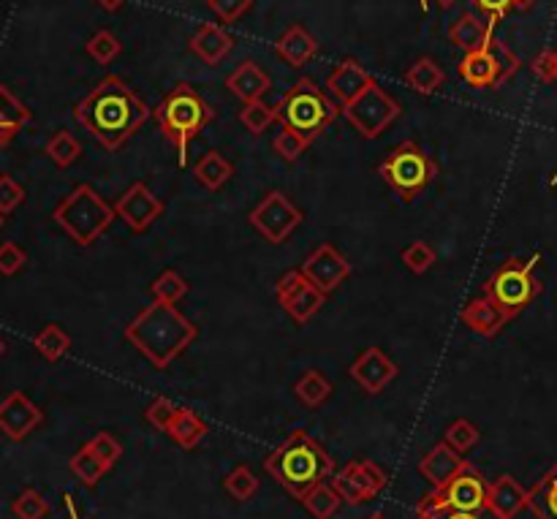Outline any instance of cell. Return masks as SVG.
<instances>
[{
  "mask_svg": "<svg viewBox=\"0 0 557 519\" xmlns=\"http://www.w3.org/2000/svg\"><path fill=\"white\" fill-rule=\"evenodd\" d=\"M77 123L98 145L115 153L150 120V106L120 77L101 79L77 104Z\"/></svg>",
  "mask_w": 557,
  "mask_h": 519,
  "instance_id": "cell-1",
  "label": "cell"
},
{
  "mask_svg": "<svg viewBox=\"0 0 557 519\" xmlns=\"http://www.w3.org/2000/svg\"><path fill=\"white\" fill-rule=\"evenodd\" d=\"M196 335V324L188 321L177 305H166L158 299L125 327V340L158 370H166L177 356H183Z\"/></svg>",
  "mask_w": 557,
  "mask_h": 519,
  "instance_id": "cell-2",
  "label": "cell"
},
{
  "mask_svg": "<svg viewBox=\"0 0 557 519\" xmlns=\"http://www.w3.org/2000/svg\"><path fill=\"white\" fill-rule=\"evenodd\" d=\"M264 471L278 481L291 498L302 500L305 492L313 490L316 484L332 479V473L337 468L335 460L329 457L327 449L313 435L305 433V430H294L264 460Z\"/></svg>",
  "mask_w": 557,
  "mask_h": 519,
  "instance_id": "cell-3",
  "label": "cell"
},
{
  "mask_svg": "<svg viewBox=\"0 0 557 519\" xmlns=\"http://www.w3.org/2000/svg\"><path fill=\"white\" fill-rule=\"evenodd\" d=\"M153 117L161 125V134L177 147L180 166H185L188 164V147L215 120V109L191 85L180 82L161 98V104L153 109Z\"/></svg>",
  "mask_w": 557,
  "mask_h": 519,
  "instance_id": "cell-4",
  "label": "cell"
},
{
  "mask_svg": "<svg viewBox=\"0 0 557 519\" xmlns=\"http://www.w3.org/2000/svg\"><path fill=\"white\" fill-rule=\"evenodd\" d=\"M52 218L71 240L87 248L104 234L117 218L115 204H109L93 185H77L66 199L55 207Z\"/></svg>",
  "mask_w": 557,
  "mask_h": 519,
  "instance_id": "cell-5",
  "label": "cell"
},
{
  "mask_svg": "<svg viewBox=\"0 0 557 519\" xmlns=\"http://www.w3.org/2000/svg\"><path fill=\"white\" fill-rule=\"evenodd\" d=\"M280 120L286 128H294L302 136H308L310 142L327 131L329 125L335 123L337 115L343 112L337 101L329 96L327 90L313 82V79L302 77L297 85L291 87L278 104Z\"/></svg>",
  "mask_w": 557,
  "mask_h": 519,
  "instance_id": "cell-6",
  "label": "cell"
},
{
  "mask_svg": "<svg viewBox=\"0 0 557 519\" xmlns=\"http://www.w3.org/2000/svg\"><path fill=\"white\" fill-rule=\"evenodd\" d=\"M536 267L538 256L503 261L498 270L487 278V283H484V294L500 310H506L509 318H517L528 305H533V299L544 289V283L536 275Z\"/></svg>",
  "mask_w": 557,
  "mask_h": 519,
  "instance_id": "cell-7",
  "label": "cell"
},
{
  "mask_svg": "<svg viewBox=\"0 0 557 519\" xmlns=\"http://www.w3.org/2000/svg\"><path fill=\"white\" fill-rule=\"evenodd\" d=\"M378 174L389 188H392L397 196H403L405 202L416 199L419 193L433 183L435 174H438V166L430 155L424 153L422 145L416 142H403L397 145L392 153L386 155L381 166H378Z\"/></svg>",
  "mask_w": 557,
  "mask_h": 519,
  "instance_id": "cell-8",
  "label": "cell"
},
{
  "mask_svg": "<svg viewBox=\"0 0 557 519\" xmlns=\"http://www.w3.org/2000/svg\"><path fill=\"white\" fill-rule=\"evenodd\" d=\"M343 115L359 136L365 139H378L389 131V125L403 115V106L397 98H392L381 85H373L367 93L356 98L354 104L343 106Z\"/></svg>",
  "mask_w": 557,
  "mask_h": 519,
  "instance_id": "cell-9",
  "label": "cell"
},
{
  "mask_svg": "<svg viewBox=\"0 0 557 519\" xmlns=\"http://www.w3.org/2000/svg\"><path fill=\"white\" fill-rule=\"evenodd\" d=\"M487 498H490V481L468 462L465 471L457 473L443 490L427 492L419 503V509L479 511L487 509Z\"/></svg>",
  "mask_w": 557,
  "mask_h": 519,
  "instance_id": "cell-10",
  "label": "cell"
},
{
  "mask_svg": "<svg viewBox=\"0 0 557 519\" xmlns=\"http://www.w3.org/2000/svg\"><path fill=\"white\" fill-rule=\"evenodd\" d=\"M302 221H305L302 210L280 191H269L248 215L250 226L259 231L269 245H280V242L289 240Z\"/></svg>",
  "mask_w": 557,
  "mask_h": 519,
  "instance_id": "cell-11",
  "label": "cell"
},
{
  "mask_svg": "<svg viewBox=\"0 0 557 519\" xmlns=\"http://www.w3.org/2000/svg\"><path fill=\"white\" fill-rule=\"evenodd\" d=\"M275 297H278L280 308L286 310L297 324H308L310 318L327 305L329 294L318 289L316 283H310V278L302 270H289L283 272L275 283Z\"/></svg>",
  "mask_w": 557,
  "mask_h": 519,
  "instance_id": "cell-12",
  "label": "cell"
},
{
  "mask_svg": "<svg viewBox=\"0 0 557 519\" xmlns=\"http://www.w3.org/2000/svg\"><path fill=\"white\" fill-rule=\"evenodd\" d=\"M329 484L343 498L348 506H362L367 500H373L378 492L386 487L384 468L373 460H356L348 462L346 468H337L332 473Z\"/></svg>",
  "mask_w": 557,
  "mask_h": 519,
  "instance_id": "cell-13",
  "label": "cell"
},
{
  "mask_svg": "<svg viewBox=\"0 0 557 519\" xmlns=\"http://www.w3.org/2000/svg\"><path fill=\"white\" fill-rule=\"evenodd\" d=\"M117 218L136 234H142L164 215V202L145 183H134L115 202Z\"/></svg>",
  "mask_w": 557,
  "mask_h": 519,
  "instance_id": "cell-14",
  "label": "cell"
},
{
  "mask_svg": "<svg viewBox=\"0 0 557 519\" xmlns=\"http://www.w3.org/2000/svg\"><path fill=\"white\" fill-rule=\"evenodd\" d=\"M302 272L308 275L310 283H316L318 289L324 294H332L335 289H340L351 275V261L335 248V245H318L308 259L302 261Z\"/></svg>",
  "mask_w": 557,
  "mask_h": 519,
  "instance_id": "cell-15",
  "label": "cell"
},
{
  "mask_svg": "<svg viewBox=\"0 0 557 519\" xmlns=\"http://www.w3.org/2000/svg\"><path fill=\"white\" fill-rule=\"evenodd\" d=\"M348 373H351V378H354L356 384L365 389L367 395H381L386 386L392 384L394 378L400 375V367L394 365L392 359H389L381 348L370 346L351 362Z\"/></svg>",
  "mask_w": 557,
  "mask_h": 519,
  "instance_id": "cell-16",
  "label": "cell"
},
{
  "mask_svg": "<svg viewBox=\"0 0 557 519\" xmlns=\"http://www.w3.org/2000/svg\"><path fill=\"white\" fill-rule=\"evenodd\" d=\"M44 422L41 408L25 392H11L0 403V433L9 441H25Z\"/></svg>",
  "mask_w": 557,
  "mask_h": 519,
  "instance_id": "cell-17",
  "label": "cell"
},
{
  "mask_svg": "<svg viewBox=\"0 0 557 519\" xmlns=\"http://www.w3.org/2000/svg\"><path fill=\"white\" fill-rule=\"evenodd\" d=\"M373 85H378V82H375L356 60H343V63L329 74L327 93L335 98L337 106L343 109V106L354 104L356 98L362 96V93H367Z\"/></svg>",
  "mask_w": 557,
  "mask_h": 519,
  "instance_id": "cell-18",
  "label": "cell"
},
{
  "mask_svg": "<svg viewBox=\"0 0 557 519\" xmlns=\"http://www.w3.org/2000/svg\"><path fill=\"white\" fill-rule=\"evenodd\" d=\"M465 465H468V460H465L460 452H454L449 443L441 441L435 443L433 449L424 454L422 462H419V473H422V479L427 481L433 490H443L457 473L465 471Z\"/></svg>",
  "mask_w": 557,
  "mask_h": 519,
  "instance_id": "cell-19",
  "label": "cell"
},
{
  "mask_svg": "<svg viewBox=\"0 0 557 519\" xmlns=\"http://www.w3.org/2000/svg\"><path fill=\"white\" fill-rule=\"evenodd\" d=\"M462 324L471 329L473 335L479 337H495L500 332V329L509 324L511 318L506 310H500L495 302H492L487 294L484 297H476L471 299L465 308H462L460 313Z\"/></svg>",
  "mask_w": 557,
  "mask_h": 519,
  "instance_id": "cell-20",
  "label": "cell"
},
{
  "mask_svg": "<svg viewBox=\"0 0 557 519\" xmlns=\"http://www.w3.org/2000/svg\"><path fill=\"white\" fill-rule=\"evenodd\" d=\"M487 506L503 519H517L519 511L528 509V490L511 473H503V476L490 481Z\"/></svg>",
  "mask_w": 557,
  "mask_h": 519,
  "instance_id": "cell-21",
  "label": "cell"
},
{
  "mask_svg": "<svg viewBox=\"0 0 557 519\" xmlns=\"http://www.w3.org/2000/svg\"><path fill=\"white\" fill-rule=\"evenodd\" d=\"M226 87H229L231 96H237L242 104H253V101H261V96L272 87V79L259 63L253 60H245L240 66L234 68L226 79Z\"/></svg>",
  "mask_w": 557,
  "mask_h": 519,
  "instance_id": "cell-22",
  "label": "cell"
},
{
  "mask_svg": "<svg viewBox=\"0 0 557 519\" xmlns=\"http://www.w3.org/2000/svg\"><path fill=\"white\" fill-rule=\"evenodd\" d=\"M460 77L468 82L476 90H487V87H503V77H500V66L492 49H481V52H468L465 58L460 60Z\"/></svg>",
  "mask_w": 557,
  "mask_h": 519,
  "instance_id": "cell-23",
  "label": "cell"
},
{
  "mask_svg": "<svg viewBox=\"0 0 557 519\" xmlns=\"http://www.w3.org/2000/svg\"><path fill=\"white\" fill-rule=\"evenodd\" d=\"M188 47H191L193 55L202 58L207 66H218V63L229 55L231 47H234V39H231L221 25H215V22H204L202 28L196 30V33L191 36Z\"/></svg>",
  "mask_w": 557,
  "mask_h": 519,
  "instance_id": "cell-24",
  "label": "cell"
},
{
  "mask_svg": "<svg viewBox=\"0 0 557 519\" xmlns=\"http://www.w3.org/2000/svg\"><path fill=\"white\" fill-rule=\"evenodd\" d=\"M275 52H278V58L289 68H302L316 58L318 41L313 39L302 25H291V28L280 36L278 44H275Z\"/></svg>",
  "mask_w": 557,
  "mask_h": 519,
  "instance_id": "cell-25",
  "label": "cell"
},
{
  "mask_svg": "<svg viewBox=\"0 0 557 519\" xmlns=\"http://www.w3.org/2000/svg\"><path fill=\"white\" fill-rule=\"evenodd\" d=\"M492 39H495L492 36V22L481 20L476 14H462L460 20L449 28V41H452L454 47H460L465 55L487 49Z\"/></svg>",
  "mask_w": 557,
  "mask_h": 519,
  "instance_id": "cell-26",
  "label": "cell"
},
{
  "mask_svg": "<svg viewBox=\"0 0 557 519\" xmlns=\"http://www.w3.org/2000/svg\"><path fill=\"white\" fill-rule=\"evenodd\" d=\"M207 433H210V424L204 422L199 414H193L191 408H177V414H174L172 424H169V430H166V435H169L180 449H185V452L196 449V446L207 438Z\"/></svg>",
  "mask_w": 557,
  "mask_h": 519,
  "instance_id": "cell-27",
  "label": "cell"
},
{
  "mask_svg": "<svg viewBox=\"0 0 557 519\" xmlns=\"http://www.w3.org/2000/svg\"><path fill=\"white\" fill-rule=\"evenodd\" d=\"M528 509L536 519H557V462L528 490Z\"/></svg>",
  "mask_w": 557,
  "mask_h": 519,
  "instance_id": "cell-28",
  "label": "cell"
},
{
  "mask_svg": "<svg viewBox=\"0 0 557 519\" xmlns=\"http://www.w3.org/2000/svg\"><path fill=\"white\" fill-rule=\"evenodd\" d=\"M193 177H196L207 191H221L223 185L234 177V166L223 158V153L210 150V153H204L202 158L193 164Z\"/></svg>",
  "mask_w": 557,
  "mask_h": 519,
  "instance_id": "cell-29",
  "label": "cell"
},
{
  "mask_svg": "<svg viewBox=\"0 0 557 519\" xmlns=\"http://www.w3.org/2000/svg\"><path fill=\"white\" fill-rule=\"evenodd\" d=\"M405 82H408V87L416 90V93L433 96V93L441 90L443 82H446V74H443V68L438 66L433 58H419L416 63L408 66V71H405Z\"/></svg>",
  "mask_w": 557,
  "mask_h": 519,
  "instance_id": "cell-30",
  "label": "cell"
},
{
  "mask_svg": "<svg viewBox=\"0 0 557 519\" xmlns=\"http://www.w3.org/2000/svg\"><path fill=\"white\" fill-rule=\"evenodd\" d=\"M68 468H71V473L77 476L79 484H82V487H87V490H96L106 473L112 471V468H109V465H106V462L101 460L98 454L90 452L87 446H82V449H79V452L71 457Z\"/></svg>",
  "mask_w": 557,
  "mask_h": 519,
  "instance_id": "cell-31",
  "label": "cell"
},
{
  "mask_svg": "<svg viewBox=\"0 0 557 519\" xmlns=\"http://www.w3.org/2000/svg\"><path fill=\"white\" fill-rule=\"evenodd\" d=\"M294 395H297V400L302 405L318 408V405H324L332 397V381L321 370H308L294 384Z\"/></svg>",
  "mask_w": 557,
  "mask_h": 519,
  "instance_id": "cell-32",
  "label": "cell"
},
{
  "mask_svg": "<svg viewBox=\"0 0 557 519\" xmlns=\"http://www.w3.org/2000/svg\"><path fill=\"white\" fill-rule=\"evenodd\" d=\"M299 503L310 511V517L313 519H332L337 511H340V506H343V498L337 495L332 484L321 481L313 490L305 492V498L299 500Z\"/></svg>",
  "mask_w": 557,
  "mask_h": 519,
  "instance_id": "cell-33",
  "label": "cell"
},
{
  "mask_svg": "<svg viewBox=\"0 0 557 519\" xmlns=\"http://www.w3.org/2000/svg\"><path fill=\"white\" fill-rule=\"evenodd\" d=\"M30 123V109L20 98L11 93L9 87L0 85V131L17 136Z\"/></svg>",
  "mask_w": 557,
  "mask_h": 519,
  "instance_id": "cell-34",
  "label": "cell"
},
{
  "mask_svg": "<svg viewBox=\"0 0 557 519\" xmlns=\"http://www.w3.org/2000/svg\"><path fill=\"white\" fill-rule=\"evenodd\" d=\"M33 346H36V351H39L47 362H60V359L68 354V348H71V337H68L66 329L58 327V324H47L39 335L33 337Z\"/></svg>",
  "mask_w": 557,
  "mask_h": 519,
  "instance_id": "cell-35",
  "label": "cell"
},
{
  "mask_svg": "<svg viewBox=\"0 0 557 519\" xmlns=\"http://www.w3.org/2000/svg\"><path fill=\"white\" fill-rule=\"evenodd\" d=\"M223 490L229 492V498H234L237 503H248V500L261 490V481L256 473L250 471L248 465H237V468L223 479Z\"/></svg>",
  "mask_w": 557,
  "mask_h": 519,
  "instance_id": "cell-36",
  "label": "cell"
},
{
  "mask_svg": "<svg viewBox=\"0 0 557 519\" xmlns=\"http://www.w3.org/2000/svg\"><path fill=\"white\" fill-rule=\"evenodd\" d=\"M44 153L49 155V161L58 166V169H68V166L74 164L79 155H82V145H79V139L74 134L58 131V134L47 142Z\"/></svg>",
  "mask_w": 557,
  "mask_h": 519,
  "instance_id": "cell-37",
  "label": "cell"
},
{
  "mask_svg": "<svg viewBox=\"0 0 557 519\" xmlns=\"http://www.w3.org/2000/svg\"><path fill=\"white\" fill-rule=\"evenodd\" d=\"M280 120V109L278 106H269L264 101H253V104H245L240 112V123L248 128L253 136H261L267 131L269 125Z\"/></svg>",
  "mask_w": 557,
  "mask_h": 519,
  "instance_id": "cell-38",
  "label": "cell"
},
{
  "mask_svg": "<svg viewBox=\"0 0 557 519\" xmlns=\"http://www.w3.org/2000/svg\"><path fill=\"white\" fill-rule=\"evenodd\" d=\"M188 280L180 275L177 270H164L158 278L153 280V299L166 302V305H177L180 299L188 294Z\"/></svg>",
  "mask_w": 557,
  "mask_h": 519,
  "instance_id": "cell-39",
  "label": "cell"
},
{
  "mask_svg": "<svg viewBox=\"0 0 557 519\" xmlns=\"http://www.w3.org/2000/svg\"><path fill=\"white\" fill-rule=\"evenodd\" d=\"M310 147V139L308 136H302L299 131H294V128H280V134L275 136V142H272V150L286 161V164H294V161H299L302 155L308 153Z\"/></svg>",
  "mask_w": 557,
  "mask_h": 519,
  "instance_id": "cell-40",
  "label": "cell"
},
{
  "mask_svg": "<svg viewBox=\"0 0 557 519\" xmlns=\"http://www.w3.org/2000/svg\"><path fill=\"white\" fill-rule=\"evenodd\" d=\"M11 514L17 519H44L49 514V503L39 490L28 487V490H22L20 495L14 498Z\"/></svg>",
  "mask_w": 557,
  "mask_h": 519,
  "instance_id": "cell-41",
  "label": "cell"
},
{
  "mask_svg": "<svg viewBox=\"0 0 557 519\" xmlns=\"http://www.w3.org/2000/svg\"><path fill=\"white\" fill-rule=\"evenodd\" d=\"M479 438H481L479 427L468 422V419H454V422L446 427V433H443V441L449 443L454 452L460 454L471 452L473 446L479 443Z\"/></svg>",
  "mask_w": 557,
  "mask_h": 519,
  "instance_id": "cell-42",
  "label": "cell"
},
{
  "mask_svg": "<svg viewBox=\"0 0 557 519\" xmlns=\"http://www.w3.org/2000/svg\"><path fill=\"white\" fill-rule=\"evenodd\" d=\"M123 52V44L112 30H98L93 39L87 41V55L96 60L98 66H109Z\"/></svg>",
  "mask_w": 557,
  "mask_h": 519,
  "instance_id": "cell-43",
  "label": "cell"
},
{
  "mask_svg": "<svg viewBox=\"0 0 557 519\" xmlns=\"http://www.w3.org/2000/svg\"><path fill=\"white\" fill-rule=\"evenodd\" d=\"M403 264L413 275H424V272L435 264V250L424 240L411 242V245L403 250Z\"/></svg>",
  "mask_w": 557,
  "mask_h": 519,
  "instance_id": "cell-44",
  "label": "cell"
},
{
  "mask_svg": "<svg viewBox=\"0 0 557 519\" xmlns=\"http://www.w3.org/2000/svg\"><path fill=\"white\" fill-rule=\"evenodd\" d=\"M85 446L93 454H98V457H101L109 468H115L117 462H120V457H123V446H120V441H117L112 433H106V430L104 433L93 435Z\"/></svg>",
  "mask_w": 557,
  "mask_h": 519,
  "instance_id": "cell-45",
  "label": "cell"
},
{
  "mask_svg": "<svg viewBox=\"0 0 557 519\" xmlns=\"http://www.w3.org/2000/svg\"><path fill=\"white\" fill-rule=\"evenodd\" d=\"M22 202H25V188L14 177H9V174H0V215L6 218Z\"/></svg>",
  "mask_w": 557,
  "mask_h": 519,
  "instance_id": "cell-46",
  "label": "cell"
},
{
  "mask_svg": "<svg viewBox=\"0 0 557 519\" xmlns=\"http://www.w3.org/2000/svg\"><path fill=\"white\" fill-rule=\"evenodd\" d=\"M174 414H177V405H174L169 397H155L153 403L147 405L145 419L153 424L155 430L166 433V430H169V424H172Z\"/></svg>",
  "mask_w": 557,
  "mask_h": 519,
  "instance_id": "cell-47",
  "label": "cell"
},
{
  "mask_svg": "<svg viewBox=\"0 0 557 519\" xmlns=\"http://www.w3.org/2000/svg\"><path fill=\"white\" fill-rule=\"evenodd\" d=\"M413 519H503L487 506L479 511H454V509H416Z\"/></svg>",
  "mask_w": 557,
  "mask_h": 519,
  "instance_id": "cell-48",
  "label": "cell"
},
{
  "mask_svg": "<svg viewBox=\"0 0 557 519\" xmlns=\"http://www.w3.org/2000/svg\"><path fill=\"white\" fill-rule=\"evenodd\" d=\"M28 264V253L17 242H3L0 245V275H17Z\"/></svg>",
  "mask_w": 557,
  "mask_h": 519,
  "instance_id": "cell-49",
  "label": "cell"
},
{
  "mask_svg": "<svg viewBox=\"0 0 557 519\" xmlns=\"http://www.w3.org/2000/svg\"><path fill=\"white\" fill-rule=\"evenodd\" d=\"M207 6H210V11L218 20L231 25V22L240 20L242 14L253 6V0H207Z\"/></svg>",
  "mask_w": 557,
  "mask_h": 519,
  "instance_id": "cell-50",
  "label": "cell"
},
{
  "mask_svg": "<svg viewBox=\"0 0 557 519\" xmlns=\"http://www.w3.org/2000/svg\"><path fill=\"white\" fill-rule=\"evenodd\" d=\"M490 49H492V55H495V60H498V66H500V77H503V85L509 82L514 74L519 71V58L511 52L503 41H498V39H492L490 41Z\"/></svg>",
  "mask_w": 557,
  "mask_h": 519,
  "instance_id": "cell-51",
  "label": "cell"
},
{
  "mask_svg": "<svg viewBox=\"0 0 557 519\" xmlns=\"http://www.w3.org/2000/svg\"><path fill=\"white\" fill-rule=\"evenodd\" d=\"M533 74H536L541 82H549V85H557V47L555 49H544L536 60H533Z\"/></svg>",
  "mask_w": 557,
  "mask_h": 519,
  "instance_id": "cell-52",
  "label": "cell"
},
{
  "mask_svg": "<svg viewBox=\"0 0 557 519\" xmlns=\"http://www.w3.org/2000/svg\"><path fill=\"white\" fill-rule=\"evenodd\" d=\"M471 3H476L484 14H487V20L495 25L498 20H503L506 14H509V9H514V0H471Z\"/></svg>",
  "mask_w": 557,
  "mask_h": 519,
  "instance_id": "cell-53",
  "label": "cell"
},
{
  "mask_svg": "<svg viewBox=\"0 0 557 519\" xmlns=\"http://www.w3.org/2000/svg\"><path fill=\"white\" fill-rule=\"evenodd\" d=\"M125 3H128V0H98V6H101V9H106V11L123 9Z\"/></svg>",
  "mask_w": 557,
  "mask_h": 519,
  "instance_id": "cell-54",
  "label": "cell"
},
{
  "mask_svg": "<svg viewBox=\"0 0 557 519\" xmlns=\"http://www.w3.org/2000/svg\"><path fill=\"white\" fill-rule=\"evenodd\" d=\"M536 3H538V0H514V9H517V11H528V9H533Z\"/></svg>",
  "mask_w": 557,
  "mask_h": 519,
  "instance_id": "cell-55",
  "label": "cell"
},
{
  "mask_svg": "<svg viewBox=\"0 0 557 519\" xmlns=\"http://www.w3.org/2000/svg\"><path fill=\"white\" fill-rule=\"evenodd\" d=\"M11 139H14V136L6 134V131H0V147H3V145H9Z\"/></svg>",
  "mask_w": 557,
  "mask_h": 519,
  "instance_id": "cell-56",
  "label": "cell"
},
{
  "mask_svg": "<svg viewBox=\"0 0 557 519\" xmlns=\"http://www.w3.org/2000/svg\"><path fill=\"white\" fill-rule=\"evenodd\" d=\"M365 519H386L381 511H375V514H370V517H365Z\"/></svg>",
  "mask_w": 557,
  "mask_h": 519,
  "instance_id": "cell-57",
  "label": "cell"
},
{
  "mask_svg": "<svg viewBox=\"0 0 557 519\" xmlns=\"http://www.w3.org/2000/svg\"><path fill=\"white\" fill-rule=\"evenodd\" d=\"M419 3H422V9H424V11L430 9V0H419Z\"/></svg>",
  "mask_w": 557,
  "mask_h": 519,
  "instance_id": "cell-58",
  "label": "cell"
},
{
  "mask_svg": "<svg viewBox=\"0 0 557 519\" xmlns=\"http://www.w3.org/2000/svg\"><path fill=\"white\" fill-rule=\"evenodd\" d=\"M3 351H6V343H3V337H0V356H3Z\"/></svg>",
  "mask_w": 557,
  "mask_h": 519,
  "instance_id": "cell-59",
  "label": "cell"
},
{
  "mask_svg": "<svg viewBox=\"0 0 557 519\" xmlns=\"http://www.w3.org/2000/svg\"><path fill=\"white\" fill-rule=\"evenodd\" d=\"M0 226H3V215H0Z\"/></svg>",
  "mask_w": 557,
  "mask_h": 519,
  "instance_id": "cell-60",
  "label": "cell"
}]
</instances>
